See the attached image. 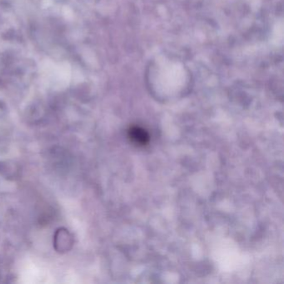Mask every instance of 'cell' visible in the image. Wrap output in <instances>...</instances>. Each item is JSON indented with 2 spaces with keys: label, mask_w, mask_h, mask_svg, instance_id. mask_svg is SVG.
Listing matches in <instances>:
<instances>
[{
  "label": "cell",
  "mask_w": 284,
  "mask_h": 284,
  "mask_svg": "<svg viewBox=\"0 0 284 284\" xmlns=\"http://www.w3.org/2000/svg\"><path fill=\"white\" fill-rule=\"evenodd\" d=\"M129 136L134 143L139 145H145L149 140L148 133L139 127L131 128L129 131Z\"/></svg>",
  "instance_id": "6da1fadb"
}]
</instances>
